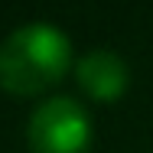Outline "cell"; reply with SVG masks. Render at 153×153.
I'll use <instances>...</instances> for the list:
<instances>
[{
	"mask_svg": "<svg viewBox=\"0 0 153 153\" xmlns=\"http://www.w3.org/2000/svg\"><path fill=\"white\" fill-rule=\"evenodd\" d=\"M78 85L85 88V94H91L94 101H117L127 91V82H130V72H127V62L111 52V49H91L78 59Z\"/></svg>",
	"mask_w": 153,
	"mask_h": 153,
	"instance_id": "cell-3",
	"label": "cell"
},
{
	"mask_svg": "<svg viewBox=\"0 0 153 153\" xmlns=\"http://www.w3.org/2000/svg\"><path fill=\"white\" fill-rule=\"evenodd\" d=\"M33 153H85L91 143V121L72 98H52L39 104L26 127Z\"/></svg>",
	"mask_w": 153,
	"mask_h": 153,
	"instance_id": "cell-2",
	"label": "cell"
},
{
	"mask_svg": "<svg viewBox=\"0 0 153 153\" xmlns=\"http://www.w3.org/2000/svg\"><path fill=\"white\" fill-rule=\"evenodd\" d=\"M72 65V42L52 23H26L0 42V85L10 94H39Z\"/></svg>",
	"mask_w": 153,
	"mask_h": 153,
	"instance_id": "cell-1",
	"label": "cell"
}]
</instances>
